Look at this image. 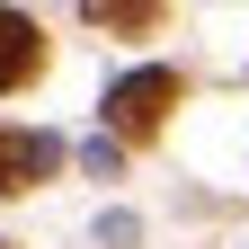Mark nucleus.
<instances>
[{
  "label": "nucleus",
  "mask_w": 249,
  "mask_h": 249,
  "mask_svg": "<svg viewBox=\"0 0 249 249\" xmlns=\"http://www.w3.org/2000/svg\"><path fill=\"white\" fill-rule=\"evenodd\" d=\"M169 107H178V71H134V80L107 89V134L116 142H151L169 124Z\"/></svg>",
  "instance_id": "1"
},
{
  "label": "nucleus",
  "mask_w": 249,
  "mask_h": 249,
  "mask_svg": "<svg viewBox=\"0 0 249 249\" xmlns=\"http://www.w3.org/2000/svg\"><path fill=\"white\" fill-rule=\"evenodd\" d=\"M53 160H62V142H53V134H27V124H0V196H18V187L53 178Z\"/></svg>",
  "instance_id": "2"
},
{
  "label": "nucleus",
  "mask_w": 249,
  "mask_h": 249,
  "mask_svg": "<svg viewBox=\"0 0 249 249\" xmlns=\"http://www.w3.org/2000/svg\"><path fill=\"white\" fill-rule=\"evenodd\" d=\"M36 62H45V36H36V18H18V9H0V89H18V80H36Z\"/></svg>",
  "instance_id": "3"
},
{
  "label": "nucleus",
  "mask_w": 249,
  "mask_h": 249,
  "mask_svg": "<svg viewBox=\"0 0 249 249\" xmlns=\"http://www.w3.org/2000/svg\"><path fill=\"white\" fill-rule=\"evenodd\" d=\"M80 18H98L107 36H151L160 27V0H80Z\"/></svg>",
  "instance_id": "4"
}]
</instances>
